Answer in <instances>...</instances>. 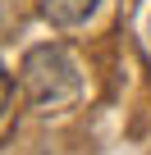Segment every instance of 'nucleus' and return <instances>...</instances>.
I'll return each instance as SVG.
<instances>
[{
	"instance_id": "obj_3",
	"label": "nucleus",
	"mask_w": 151,
	"mask_h": 155,
	"mask_svg": "<svg viewBox=\"0 0 151 155\" xmlns=\"http://www.w3.org/2000/svg\"><path fill=\"white\" fill-rule=\"evenodd\" d=\"M5 105H9V78H5V68H0V114H5Z\"/></svg>"
},
{
	"instance_id": "obj_2",
	"label": "nucleus",
	"mask_w": 151,
	"mask_h": 155,
	"mask_svg": "<svg viewBox=\"0 0 151 155\" xmlns=\"http://www.w3.org/2000/svg\"><path fill=\"white\" fill-rule=\"evenodd\" d=\"M96 5H101V0H41L46 18L60 23V28H78V23H87V18L96 14Z\"/></svg>"
},
{
	"instance_id": "obj_1",
	"label": "nucleus",
	"mask_w": 151,
	"mask_h": 155,
	"mask_svg": "<svg viewBox=\"0 0 151 155\" xmlns=\"http://www.w3.org/2000/svg\"><path fill=\"white\" fill-rule=\"evenodd\" d=\"M23 91L41 110L64 105L73 91H78V68H73V59H69L64 46H37L23 59Z\"/></svg>"
}]
</instances>
